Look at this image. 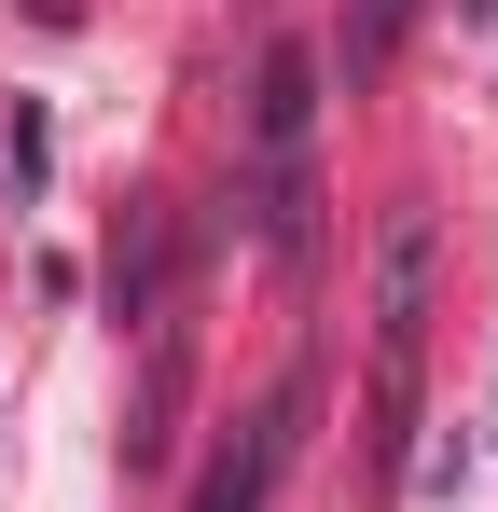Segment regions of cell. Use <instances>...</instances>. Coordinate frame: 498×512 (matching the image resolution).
<instances>
[{"label": "cell", "mask_w": 498, "mask_h": 512, "mask_svg": "<svg viewBox=\"0 0 498 512\" xmlns=\"http://www.w3.org/2000/svg\"><path fill=\"white\" fill-rule=\"evenodd\" d=\"M429 208H388V250H374V471L415 457V374H429Z\"/></svg>", "instance_id": "obj_2"}, {"label": "cell", "mask_w": 498, "mask_h": 512, "mask_svg": "<svg viewBox=\"0 0 498 512\" xmlns=\"http://www.w3.org/2000/svg\"><path fill=\"white\" fill-rule=\"evenodd\" d=\"M97 305H111V333H153V319H166V208H125V236H111V277H97Z\"/></svg>", "instance_id": "obj_4"}, {"label": "cell", "mask_w": 498, "mask_h": 512, "mask_svg": "<svg viewBox=\"0 0 498 512\" xmlns=\"http://www.w3.org/2000/svg\"><path fill=\"white\" fill-rule=\"evenodd\" d=\"M305 416H319V374H277V388H263V416L236 429V457L194 485V512H263L277 485H291V457H305Z\"/></svg>", "instance_id": "obj_3"}, {"label": "cell", "mask_w": 498, "mask_h": 512, "mask_svg": "<svg viewBox=\"0 0 498 512\" xmlns=\"http://www.w3.org/2000/svg\"><path fill=\"white\" fill-rule=\"evenodd\" d=\"M28 14H70V0H28Z\"/></svg>", "instance_id": "obj_6"}, {"label": "cell", "mask_w": 498, "mask_h": 512, "mask_svg": "<svg viewBox=\"0 0 498 512\" xmlns=\"http://www.w3.org/2000/svg\"><path fill=\"white\" fill-rule=\"evenodd\" d=\"M319 42H263V70H249V222H263V250L305 263L319 250Z\"/></svg>", "instance_id": "obj_1"}, {"label": "cell", "mask_w": 498, "mask_h": 512, "mask_svg": "<svg viewBox=\"0 0 498 512\" xmlns=\"http://www.w3.org/2000/svg\"><path fill=\"white\" fill-rule=\"evenodd\" d=\"M415 14H429V0H346V28H332V56H319V70H346V97H374L388 70H402Z\"/></svg>", "instance_id": "obj_5"}]
</instances>
